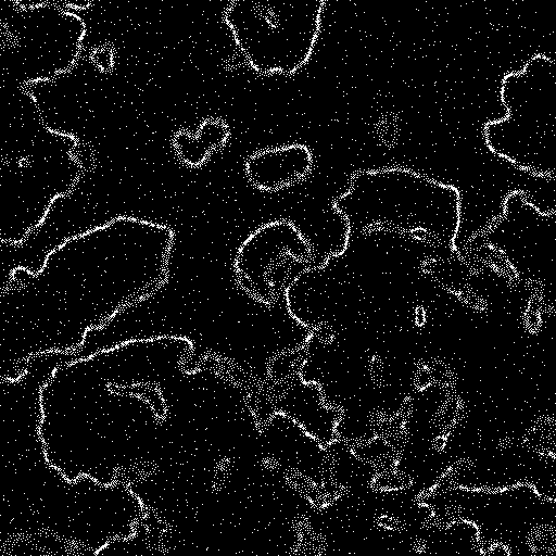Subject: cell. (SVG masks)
<instances>
[{
  "label": "cell",
  "mask_w": 556,
  "mask_h": 556,
  "mask_svg": "<svg viewBox=\"0 0 556 556\" xmlns=\"http://www.w3.org/2000/svg\"><path fill=\"white\" fill-rule=\"evenodd\" d=\"M333 207L350 229H384L431 244L446 232L456 238L460 224L458 189L404 167L356 173Z\"/></svg>",
  "instance_id": "cell-1"
},
{
  "label": "cell",
  "mask_w": 556,
  "mask_h": 556,
  "mask_svg": "<svg viewBox=\"0 0 556 556\" xmlns=\"http://www.w3.org/2000/svg\"><path fill=\"white\" fill-rule=\"evenodd\" d=\"M504 117L484 125L489 150L540 176L556 177V61L534 54L503 77Z\"/></svg>",
  "instance_id": "cell-2"
},
{
  "label": "cell",
  "mask_w": 556,
  "mask_h": 556,
  "mask_svg": "<svg viewBox=\"0 0 556 556\" xmlns=\"http://www.w3.org/2000/svg\"><path fill=\"white\" fill-rule=\"evenodd\" d=\"M323 0H236L225 22L247 61L262 74H293L311 58Z\"/></svg>",
  "instance_id": "cell-3"
},
{
  "label": "cell",
  "mask_w": 556,
  "mask_h": 556,
  "mask_svg": "<svg viewBox=\"0 0 556 556\" xmlns=\"http://www.w3.org/2000/svg\"><path fill=\"white\" fill-rule=\"evenodd\" d=\"M312 166L309 149L304 144L293 143L252 154L245 163V173L257 189L278 191L304 179Z\"/></svg>",
  "instance_id": "cell-4"
},
{
  "label": "cell",
  "mask_w": 556,
  "mask_h": 556,
  "mask_svg": "<svg viewBox=\"0 0 556 556\" xmlns=\"http://www.w3.org/2000/svg\"><path fill=\"white\" fill-rule=\"evenodd\" d=\"M229 137L228 126L219 119H205L195 136L178 131L173 140L180 160L190 165L199 166L207 156L223 147Z\"/></svg>",
  "instance_id": "cell-5"
},
{
  "label": "cell",
  "mask_w": 556,
  "mask_h": 556,
  "mask_svg": "<svg viewBox=\"0 0 556 556\" xmlns=\"http://www.w3.org/2000/svg\"><path fill=\"white\" fill-rule=\"evenodd\" d=\"M541 316L542 313L540 311L538 302L533 299H529L527 308L525 309L522 316V323L525 328L531 333L538 332L542 326Z\"/></svg>",
  "instance_id": "cell-6"
},
{
  "label": "cell",
  "mask_w": 556,
  "mask_h": 556,
  "mask_svg": "<svg viewBox=\"0 0 556 556\" xmlns=\"http://www.w3.org/2000/svg\"><path fill=\"white\" fill-rule=\"evenodd\" d=\"M526 287L531 294L543 293L544 290V283L535 278H528L526 280Z\"/></svg>",
  "instance_id": "cell-7"
},
{
  "label": "cell",
  "mask_w": 556,
  "mask_h": 556,
  "mask_svg": "<svg viewBox=\"0 0 556 556\" xmlns=\"http://www.w3.org/2000/svg\"><path fill=\"white\" fill-rule=\"evenodd\" d=\"M67 7L74 8V9H87L90 5V2H86L85 4H75V3H66Z\"/></svg>",
  "instance_id": "cell-8"
}]
</instances>
